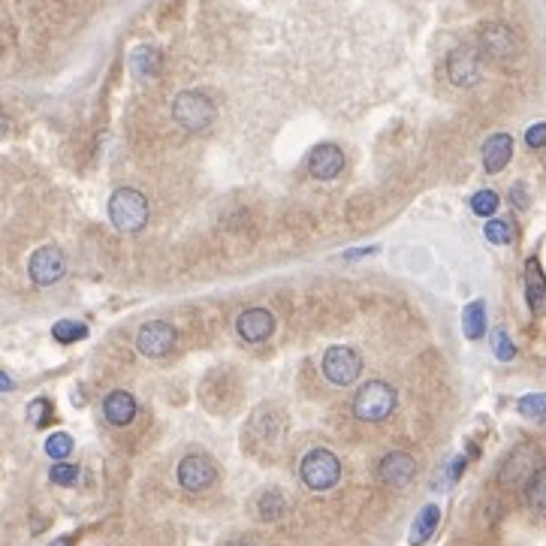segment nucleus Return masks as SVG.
Here are the masks:
<instances>
[{
	"label": "nucleus",
	"mask_w": 546,
	"mask_h": 546,
	"mask_svg": "<svg viewBox=\"0 0 546 546\" xmlns=\"http://www.w3.org/2000/svg\"><path fill=\"white\" fill-rule=\"evenodd\" d=\"M399 405V396L389 383L383 380H369L366 387H359L357 399H353V414L362 423H383Z\"/></svg>",
	"instance_id": "nucleus-1"
},
{
	"label": "nucleus",
	"mask_w": 546,
	"mask_h": 546,
	"mask_svg": "<svg viewBox=\"0 0 546 546\" xmlns=\"http://www.w3.org/2000/svg\"><path fill=\"white\" fill-rule=\"evenodd\" d=\"M109 217L121 233H139L148 224V199L133 187H118L109 199Z\"/></svg>",
	"instance_id": "nucleus-2"
},
{
	"label": "nucleus",
	"mask_w": 546,
	"mask_h": 546,
	"mask_svg": "<svg viewBox=\"0 0 546 546\" xmlns=\"http://www.w3.org/2000/svg\"><path fill=\"white\" fill-rule=\"evenodd\" d=\"M302 483L314 492H327L335 483L341 480V462L339 456L327 447H314L311 453H305L302 465H299Z\"/></svg>",
	"instance_id": "nucleus-3"
},
{
	"label": "nucleus",
	"mask_w": 546,
	"mask_h": 546,
	"mask_svg": "<svg viewBox=\"0 0 546 546\" xmlns=\"http://www.w3.org/2000/svg\"><path fill=\"white\" fill-rule=\"evenodd\" d=\"M172 118L187 133H203L215 124V103L203 91H181L172 100Z\"/></svg>",
	"instance_id": "nucleus-4"
},
{
	"label": "nucleus",
	"mask_w": 546,
	"mask_h": 546,
	"mask_svg": "<svg viewBox=\"0 0 546 546\" xmlns=\"http://www.w3.org/2000/svg\"><path fill=\"white\" fill-rule=\"evenodd\" d=\"M477 43H480V55L483 57H492V61H513L516 55L522 52V40L520 34L513 31L511 25L504 22H490L480 27V36H477Z\"/></svg>",
	"instance_id": "nucleus-5"
},
{
	"label": "nucleus",
	"mask_w": 546,
	"mask_h": 546,
	"mask_svg": "<svg viewBox=\"0 0 546 546\" xmlns=\"http://www.w3.org/2000/svg\"><path fill=\"white\" fill-rule=\"evenodd\" d=\"M323 378L335 387H350L353 380L362 375V357L357 348H348V344H335L327 353H323Z\"/></svg>",
	"instance_id": "nucleus-6"
},
{
	"label": "nucleus",
	"mask_w": 546,
	"mask_h": 546,
	"mask_svg": "<svg viewBox=\"0 0 546 546\" xmlns=\"http://www.w3.org/2000/svg\"><path fill=\"white\" fill-rule=\"evenodd\" d=\"M447 79L456 85V88H474L477 82L483 79V61L477 49H453L447 57Z\"/></svg>",
	"instance_id": "nucleus-7"
},
{
	"label": "nucleus",
	"mask_w": 546,
	"mask_h": 546,
	"mask_svg": "<svg viewBox=\"0 0 546 546\" xmlns=\"http://www.w3.org/2000/svg\"><path fill=\"white\" fill-rule=\"evenodd\" d=\"M176 477H178V486H181V490H187V492H203V490H208V486H212V483L217 480V468H215V462H212L208 456L194 453V456H185V459H181Z\"/></svg>",
	"instance_id": "nucleus-8"
},
{
	"label": "nucleus",
	"mask_w": 546,
	"mask_h": 546,
	"mask_svg": "<svg viewBox=\"0 0 546 546\" xmlns=\"http://www.w3.org/2000/svg\"><path fill=\"white\" fill-rule=\"evenodd\" d=\"M534 471H538V450H534L531 444H520L511 456L504 459L501 471H498V483L501 486H525Z\"/></svg>",
	"instance_id": "nucleus-9"
},
{
	"label": "nucleus",
	"mask_w": 546,
	"mask_h": 546,
	"mask_svg": "<svg viewBox=\"0 0 546 546\" xmlns=\"http://www.w3.org/2000/svg\"><path fill=\"white\" fill-rule=\"evenodd\" d=\"M176 341H178V335L172 329V323H167V320H151L136 335V348L142 357H148V359L167 357V353L176 348Z\"/></svg>",
	"instance_id": "nucleus-10"
},
{
	"label": "nucleus",
	"mask_w": 546,
	"mask_h": 546,
	"mask_svg": "<svg viewBox=\"0 0 546 546\" xmlns=\"http://www.w3.org/2000/svg\"><path fill=\"white\" fill-rule=\"evenodd\" d=\"M27 272H31V281L40 284V287L57 284L64 278V272H66V260H64L61 248H55V245L36 248L31 263H27Z\"/></svg>",
	"instance_id": "nucleus-11"
},
{
	"label": "nucleus",
	"mask_w": 546,
	"mask_h": 546,
	"mask_svg": "<svg viewBox=\"0 0 546 546\" xmlns=\"http://www.w3.org/2000/svg\"><path fill=\"white\" fill-rule=\"evenodd\" d=\"M414 474H417V459L405 453V450H392L378 465L380 483L389 486V490H405V486L414 480Z\"/></svg>",
	"instance_id": "nucleus-12"
},
{
	"label": "nucleus",
	"mask_w": 546,
	"mask_h": 546,
	"mask_svg": "<svg viewBox=\"0 0 546 546\" xmlns=\"http://www.w3.org/2000/svg\"><path fill=\"white\" fill-rule=\"evenodd\" d=\"M236 329L248 344H263L275 332V318L266 308H248L238 314Z\"/></svg>",
	"instance_id": "nucleus-13"
},
{
	"label": "nucleus",
	"mask_w": 546,
	"mask_h": 546,
	"mask_svg": "<svg viewBox=\"0 0 546 546\" xmlns=\"http://www.w3.org/2000/svg\"><path fill=\"white\" fill-rule=\"evenodd\" d=\"M341 169H344V155H341L339 146H332V142H327V146H318V148L311 151V157H308V172H311V178L329 181V178L339 176Z\"/></svg>",
	"instance_id": "nucleus-14"
},
{
	"label": "nucleus",
	"mask_w": 546,
	"mask_h": 546,
	"mask_svg": "<svg viewBox=\"0 0 546 546\" xmlns=\"http://www.w3.org/2000/svg\"><path fill=\"white\" fill-rule=\"evenodd\" d=\"M525 299H529V308L534 318H543L546 314V278H543L538 257H529V260H525Z\"/></svg>",
	"instance_id": "nucleus-15"
},
{
	"label": "nucleus",
	"mask_w": 546,
	"mask_h": 546,
	"mask_svg": "<svg viewBox=\"0 0 546 546\" xmlns=\"http://www.w3.org/2000/svg\"><path fill=\"white\" fill-rule=\"evenodd\" d=\"M511 157H513V136H507V133H492V136L483 142V167L486 172H492V176L511 164Z\"/></svg>",
	"instance_id": "nucleus-16"
},
{
	"label": "nucleus",
	"mask_w": 546,
	"mask_h": 546,
	"mask_svg": "<svg viewBox=\"0 0 546 546\" xmlns=\"http://www.w3.org/2000/svg\"><path fill=\"white\" fill-rule=\"evenodd\" d=\"M103 417H106L112 426H130L133 417H136V399H133L127 389L109 392L106 401H103Z\"/></svg>",
	"instance_id": "nucleus-17"
},
{
	"label": "nucleus",
	"mask_w": 546,
	"mask_h": 546,
	"mask_svg": "<svg viewBox=\"0 0 546 546\" xmlns=\"http://www.w3.org/2000/svg\"><path fill=\"white\" fill-rule=\"evenodd\" d=\"M160 64H164V57H160L155 46H136V49L130 52V73L136 76V79H155L160 73Z\"/></svg>",
	"instance_id": "nucleus-18"
},
{
	"label": "nucleus",
	"mask_w": 546,
	"mask_h": 546,
	"mask_svg": "<svg viewBox=\"0 0 546 546\" xmlns=\"http://www.w3.org/2000/svg\"><path fill=\"white\" fill-rule=\"evenodd\" d=\"M438 522H440V507L438 504H426L423 511H420L417 520H414V525H410V546H423L435 534Z\"/></svg>",
	"instance_id": "nucleus-19"
},
{
	"label": "nucleus",
	"mask_w": 546,
	"mask_h": 546,
	"mask_svg": "<svg viewBox=\"0 0 546 546\" xmlns=\"http://www.w3.org/2000/svg\"><path fill=\"white\" fill-rule=\"evenodd\" d=\"M462 332H465V339H471V341L483 339V332H486V305H483V299H474L462 311Z\"/></svg>",
	"instance_id": "nucleus-20"
},
{
	"label": "nucleus",
	"mask_w": 546,
	"mask_h": 546,
	"mask_svg": "<svg viewBox=\"0 0 546 546\" xmlns=\"http://www.w3.org/2000/svg\"><path fill=\"white\" fill-rule=\"evenodd\" d=\"M525 501H529L534 513L546 516V465L529 477V483H525Z\"/></svg>",
	"instance_id": "nucleus-21"
},
{
	"label": "nucleus",
	"mask_w": 546,
	"mask_h": 546,
	"mask_svg": "<svg viewBox=\"0 0 546 546\" xmlns=\"http://www.w3.org/2000/svg\"><path fill=\"white\" fill-rule=\"evenodd\" d=\"M257 511H260V520L272 522V520H281L287 513V498L278 492V490H269L260 495V501H257Z\"/></svg>",
	"instance_id": "nucleus-22"
},
{
	"label": "nucleus",
	"mask_w": 546,
	"mask_h": 546,
	"mask_svg": "<svg viewBox=\"0 0 546 546\" xmlns=\"http://www.w3.org/2000/svg\"><path fill=\"white\" fill-rule=\"evenodd\" d=\"M516 410L525 420H538V423H546V392H529L516 401Z\"/></svg>",
	"instance_id": "nucleus-23"
},
{
	"label": "nucleus",
	"mask_w": 546,
	"mask_h": 546,
	"mask_svg": "<svg viewBox=\"0 0 546 546\" xmlns=\"http://www.w3.org/2000/svg\"><path fill=\"white\" fill-rule=\"evenodd\" d=\"M483 236H486V242H492V245H511L513 242V224L511 220H501V217H490L483 227Z\"/></svg>",
	"instance_id": "nucleus-24"
},
{
	"label": "nucleus",
	"mask_w": 546,
	"mask_h": 546,
	"mask_svg": "<svg viewBox=\"0 0 546 546\" xmlns=\"http://www.w3.org/2000/svg\"><path fill=\"white\" fill-rule=\"evenodd\" d=\"M88 335V327L79 320H57L52 327V339L61 341V344H73V341H82Z\"/></svg>",
	"instance_id": "nucleus-25"
},
{
	"label": "nucleus",
	"mask_w": 546,
	"mask_h": 546,
	"mask_svg": "<svg viewBox=\"0 0 546 546\" xmlns=\"http://www.w3.org/2000/svg\"><path fill=\"white\" fill-rule=\"evenodd\" d=\"M46 453H49L55 462H64V459L73 453V438L66 435V432L49 435V438H46Z\"/></svg>",
	"instance_id": "nucleus-26"
},
{
	"label": "nucleus",
	"mask_w": 546,
	"mask_h": 546,
	"mask_svg": "<svg viewBox=\"0 0 546 546\" xmlns=\"http://www.w3.org/2000/svg\"><path fill=\"white\" fill-rule=\"evenodd\" d=\"M471 212L480 217H492L498 212V194L495 190H477L471 197Z\"/></svg>",
	"instance_id": "nucleus-27"
},
{
	"label": "nucleus",
	"mask_w": 546,
	"mask_h": 546,
	"mask_svg": "<svg viewBox=\"0 0 546 546\" xmlns=\"http://www.w3.org/2000/svg\"><path fill=\"white\" fill-rule=\"evenodd\" d=\"M27 420H31L34 426L52 423V401L49 399H34L31 405H27Z\"/></svg>",
	"instance_id": "nucleus-28"
},
{
	"label": "nucleus",
	"mask_w": 546,
	"mask_h": 546,
	"mask_svg": "<svg viewBox=\"0 0 546 546\" xmlns=\"http://www.w3.org/2000/svg\"><path fill=\"white\" fill-rule=\"evenodd\" d=\"M49 477H52V483H57V486H73L76 480H79V468L70 465V462H55Z\"/></svg>",
	"instance_id": "nucleus-29"
},
{
	"label": "nucleus",
	"mask_w": 546,
	"mask_h": 546,
	"mask_svg": "<svg viewBox=\"0 0 546 546\" xmlns=\"http://www.w3.org/2000/svg\"><path fill=\"white\" fill-rule=\"evenodd\" d=\"M492 344H495V357L501 359V362H511V359H516V344L511 341V335H507L504 329H498L495 332V339H492Z\"/></svg>",
	"instance_id": "nucleus-30"
},
{
	"label": "nucleus",
	"mask_w": 546,
	"mask_h": 546,
	"mask_svg": "<svg viewBox=\"0 0 546 546\" xmlns=\"http://www.w3.org/2000/svg\"><path fill=\"white\" fill-rule=\"evenodd\" d=\"M525 146H529V148H546V121L531 124V127L525 130Z\"/></svg>",
	"instance_id": "nucleus-31"
},
{
	"label": "nucleus",
	"mask_w": 546,
	"mask_h": 546,
	"mask_svg": "<svg viewBox=\"0 0 546 546\" xmlns=\"http://www.w3.org/2000/svg\"><path fill=\"white\" fill-rule=\"evenodd\" d=\"M511 199H513L516 208H529V190H525V185H513Z\"/></svg>",
	"instance_id": "nucleus-32"
},
{
	"label": "nucleus",
	"mask_w": 546,
	"mask_h": 546,
	"mask_svg": "<svg viewBox=\"0 0 546 546\" xmlns=\"http://www.w3.org/2000/svg\"><path fill=\"white\" fill-rule=\"evenodd\" d=\"M229 546H266V543L260 538H251V534H248V538H236Z\"/></svg>",
	"instance_id": "nucleus-33"
},
{
	"label": "nucleus",
	"mask_w": 546,
	"mask_h": 546,
	"mask_svg": "<svg viewBox=\"0 0 546 546\" xmlns=\"http://www.w3.org/2000/svg\"><path fill=\"white\" fill-rule=\"evenodd\" d=\"M378 248H357V251H350L348 254V260H357V257H369V254H375Z\"/></svg>",
	"instance_id": "nucleus-34"
},
{
	"label": "nucleus",
	"mask_w": 546,
	"mask_h": 546,
	"mask_svg": "<svg viewBox=\"0 0 546 546\" xmlns=\"http://www.w3.org/2000/svg\"><path fill=\"white\" fill-rule=\"evenodd\" d=\"M9 389H15V383H13V378L0 371V392H9Z\"/></svg>",
	"instance_id": "nucleus-35"
},
{
	"label": "nucleus",
	"mask_w": 546,
	"mask_h": 546,
	"mask_svg": "<svg viewBox=\"0 0 546 546\" xmlns=\"http://www.w3.org/2000/svg\"><path fill=\"white\" fill-rule=\"evenodd\" d=\"M49 546H73V541H70V538H57V541H52Z\"/></svg>",
	"instance_id": "nucleus-36"
}]
</instances>
